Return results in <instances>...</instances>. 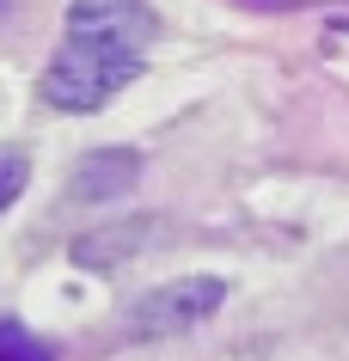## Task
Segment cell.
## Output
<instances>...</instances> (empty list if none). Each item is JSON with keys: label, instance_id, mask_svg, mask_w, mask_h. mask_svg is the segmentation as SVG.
Segmentation results:
<instances>
[{"label": "cell", "instance_id": "cell-1", "mask_svg": "<svg viewBox=\"0 0 349 361\" xmlns=\"http://www.w3.org/2000/svg\"><path fill=\"white\" fill-rule=\"evenodd\" d=\"M154 37H159V13L147 0H74L68 37L37 80L43 104L68 116L104 111L129 80H141V61H147Z\"/></svg>", "mask_w": 349, "mask_h": 361}, {"label": "cell", "instance_id": "cell-2", "mask_svg": "<svg viewBox=\"0 0 349 361\" xmlns=\"http://www.w3.org/2000/svg\"><path fill=\"white\" fill-rule=\"evenodd\" d=\"M227 300L221 276H178V282H159L154 294H141L129 306V337H172V331H190V324H209Z\"/></svg>", "mask_w": 349, "mask_h": 361}, {"label": "cell", "instance_id": "cell-5", "mask_svg": "<svg viewBox=\"0 0 349 361\" xmlns=\"http://www.w3.org/2000/svg\"><path fill=\"white\" fill-rule=\"evenodd\" d=\"M0 361H56V343L37 337L31 324H19V319L0 312Z\"/></svg>", "mask_w": 349, "mask_h": 361}, {"label": "cell", "instance_id": "cell-3", "mask_svg": "<svg viewBox=\"0 0 349 361\" xmlns=\"http://www.w3.org/2000/svg\"><path fill=\"white\" fill-rule=\"evenodd\" d=\"M141 171L147 166H141L135 147H92L68 171V202H116L141 184Z\"/></svg>", "mask_w": 349, "mask_h": 361}, {"label": "cell", "instance_id": "cell-4", "mask_svg": "<svg viewBox=\"0 0 349 361\" xmlns=\"http://www.w3.org/2000/svg\"><path fill=\"white\" fill-rule=\"evenodd\" d=\"M154 227H159V221L135 214V221H116V227L80 233V239H74V264H80V269H116V264H129V257L154 239Z\"/></svg>", "mask_w": 349, "mask_h": 361}, {"label": "cell", "instance_id": "cell-6", "mask_svg": "<svg viewBox=\"0 0 349 361\" xmlns=\"http://www.w3.org/2000/svg\"><path fill=\"white\" fill-rule=\"evenodd\" d=\"M25 184H31V159L13 153V147H0V214L25 196Z\"/></svg>", "mask_w": 349, "mask_h": 361}, {"label": "cell", "instance_id": "cell-7", "mask_svg": "<svg viewBox=\"0 0 349 361\" xmlns=\"http://www.w3.org/2000/svg\"><path fill=\"white\" fill-rule=\"evenodd\" d=\"M264 6H276V0H264Z\"/></svg>", "mask_w": 349, "mask_h": 361}]
</instances>
